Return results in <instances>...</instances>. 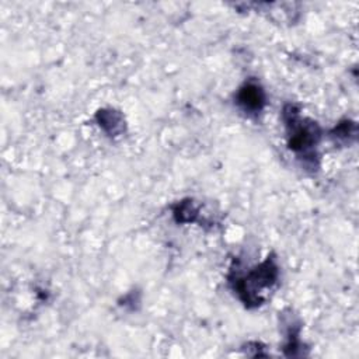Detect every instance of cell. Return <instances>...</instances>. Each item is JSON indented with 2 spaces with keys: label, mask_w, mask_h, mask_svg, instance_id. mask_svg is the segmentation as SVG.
I'll list each match as a JSON object with an SVG mask.
<instances>
[{
  "label": "cell",
  "mask_w": 359,
  "mask_h": 359,
  "mask_svg": "<svg viewBox=\"0 0 359 359\" xmlns=\"http://www.w3.org/2000/svg\"><path fill=\"white\" fill-rule=\"evenodd\" d=\"M95 119H97L98 125L109 136H118L123 132V128H125L123 116L115 109H101L97 112Z\"/></svg>",
  "instance_id": "cell-4"
},
{
  "label": "cell",
  "mask_w": 359,
  "mask_h": 359,
  "mask_svg": "<svg viewBox=\"0 0 359 359\" xmlns=\"http://www.w3.org/2000/svg\"><path fill=\"white\" fill-rule=\"evenodd\" d=\"M279 276V269L273 257H268L258 266L229 276V282L234 293L247 307H258L264 303V290L271 289Z\"/></svg>",
  "instance_id": "cell-2"
},
{
  "label": "cell",
  "mask_w": 359,
  "mask_h": 359,
  "mask_svg": "<svg viewBox=\"0 0 359 359\" xmlns=\"http://www.w3.org/2000/svg\"><path fill=\"white\" fill-rule=\"evenodd\" d=\"M234 100H236V104L238 105V108L251 116L262 112V109L266 104V97H265L264 88L254 80L245 81L236 93Z\"/></svg>",
  "instance_id": "cell-3"
},
{
  "label": "cell",
  "mask_w": 359,
  "mask_h": 359,
  "mask_svg": "<svg viewBox=\"0 0 359 359\" xmlns=\"http://www.w3.org/2000/svg\"><path fill=\"white\" fill-rule=\"evenodd\" d=\"M331 136L337 140H344V142H349V139H355L356 136V125L355 122L351 121H344L341 123H338L332 130H331Z\"/></svg>",
  "instance_id": "cell-5"
},
{
  "label": "cell",
  "mask_w": 359,
  "mask_h": 359,
  "mask_svg": "<svg viewBox=\"0 0 359 359\" xmlns=\"http://www.w3.org/2000/svg\"><path fill=\"white\" fill-rule=\"evenodd\" d=\"M286 129L287 147L310 168H317V144L321 139V128L317 122L300 115L293 104H286L282 111Z\"/></svg>",
  "instance_id": "cell-1"
}]
</instances>
